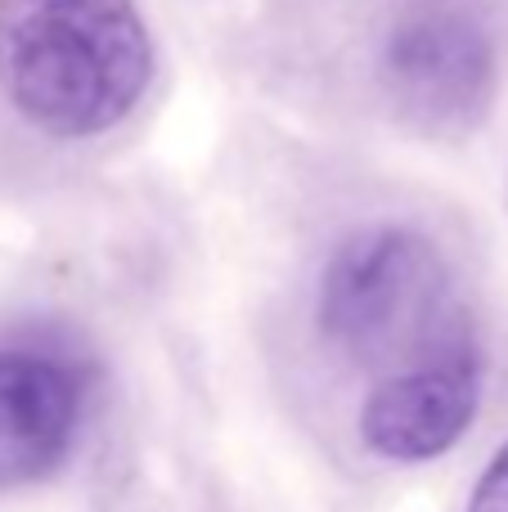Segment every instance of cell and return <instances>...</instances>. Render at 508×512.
Segmentation results:
<instances>
[{"instance_id":"obj_1","label":"cell","mask_w":508,"mask_h":512,"mask_svg":"<svg viewBox=\"0 0 508 512\" xmlns=\"http://www.w3.org/2000/svg\"><path fill=\"white\" fill-rule=\"evenodd\" d=\"M149 81L153 36L135 0H0V90L32 131L108 135Z\"/></svg>"},{"instance_id":"obj_2","label":"cell","mask_w":508,"mask_h":512,"mask_svg":"<svg viewBox=\"0 0 508 512\" xmlns=\"http://www.w3.org/2000/svg\"><path fill=\"white\" fill-rule=\"evenodd\" d=\"M441 256L410 225L378 221L351 230L329 252L315 292L320 333L347 355H378L441 297Z\"/></svg>"},{"instance_id":"obj_3","label":"cell","mask_w":508,"mask_h":512,"mask_svg":"<svg viewBox=\"0 0 508 512\" xmlns=\"http://www.w3.org/2000/svg\"><path fill=\"white\" fill-rule=\"evenodd\" d=\"M383 86L423 126H473L495 95L491 27L464 0H414L383 41Z\"/></svg>"},{"instance_id":"obj_4","label":"cell","mask_w":508,"mask_h":512,"mask_svg":"<svg viewBox=\"0 0 508 512\" xmlns=\"http://www.w3.org/2000/svg\"><path fill=\"white\" fill-rule=\"evenodd\" d=\"M482 405V364L446 346L383 378L360 405V441L387 463H432L468 436Z\"/></svg>"},{"instance_id":"obj_5","label":"cell","mask_w":508,"mask_h":512,"mask_svg":"<svg viewBox=\"0 0 508 512\" xmlns=\"http://www.w3.org/2000/svg\"><path fill=\"white\" fill-rule=\"evenodd\" d=\"M81 382L36 351H0V490L41 481L72 450Z\"/></svg>"},{"instance_id":"obj_6","label":"cell","mask_w":508,"mask_h":512,"mask_svg":"<svg viewBox=\"0 0 508 512\" xmlns=\"http://www.w3.org/2000/svg\"><path fill=\"white\" fill-rule=\"evenodd\" d=\"M464 512H508V441L486 459V468L477 472V486L468 495Z\"/></svg>"}]
</instances>
